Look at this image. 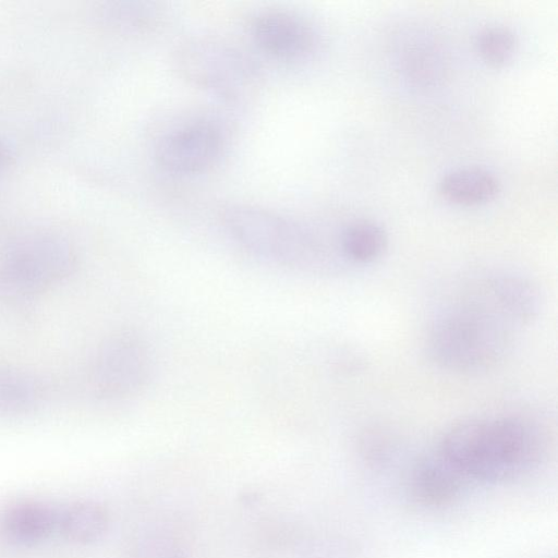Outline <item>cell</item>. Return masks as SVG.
Instances as JSON below:
<instances>
[{
    "instance_id": "obj_1",
    "label": "cell",
    "mask_w": 558,
    "mask_h": 558,
    "mask_svg": "<svg viewBox=\"0 0 558 558\" xmlns=\"http://www.w3.org/2000/svg\"><path fill=\"white\" fill-rule=\"evenodd\" d=\"M546 449L544 427L515 414L461 421L445 433L438 452L461 476L497 483L535 469Z\"/></svg>"
},
{
    "instance_id": "obj_15",
    "label": "cell",
    "mask_w": 558,
    "mask_h": 558,
    "mask_svg": "<svg viewBox=\"0 0 558 558\" xmlns=\"http://www.w3.org/2000/svg\"><path fill=\"white\" fill-rule=\"evenodd\" d=\"M401 60L404 76L415 85L432 86L445 77V51L432 39L418 38L409 43Z\"/></svg>"
},
{
    "instance_id": "obj_20",
    "label": "cell",
    "mask_w": 558,
    "mask_h": 558,
    "mask_svg": "<svg viewBox=\"0 0 558 558\" xmlns=\"http://www.w3.org/2000/svg\"><path fill=\"white\" fill-rule=\"evenodd\" d=\"M298 558H354L350 545L335 536H312L296 547Z\"/></svg>"
},
{
    "instance_id": "obj_18",
    "label": "cell",
    "mask_w": 558,
    "mask_h": 558,
    "mask_svg": "<svg viewBox=\"0 0 558 558\" xmlns=\"http://www.w3.org/2000/svg\"><path fill=\"white\" fill-rule=\"evenodd\" d=\"M476 50L483 61L492 66L509 63L518 48L515 34L505 25H487L480 29L475 38Z\"/></svg>"
},
{
    "instance_id": "obj_11",
    "label": "cell",
    "mask_w": 558,
    "mask_h": 558,
    "mask_svg": "<svg viewBox=\"0 0 558 558\" xmlns=\"http://www.w3.org/2000/svg\"><path fill=\"white\" fill-rule=\"evenodd\" d=\"M461 475L439 454L418 460L410 473V492L418 504L441 507L459 494Z\"/></svg>"
},
{
    "instance_id": "obj_16",
    "label": "cell",
    "mask_w": 558,
    "mask_h": 558,
    "mask_svg": "<svg viewBox=\"0 0 558 558\" xmlns=\"http://www.w3.org/2000/svg\"><path fill=\"white\" fill-rule=\"evenodd\" d=\"M387 243V233L380 225L372 220H359L343 230L340 251L348 262L364 265L378 259Z\"/></svg>"
},
{
    "instance_id": "obj_7",
    "label": "cell",
    "mask_w": 558,
    "mask_h": 558,
    "mask_svg": "<svg viewBox=\"0 0 558 558\" xmlns=\"http://www.w3.org/2000/svg\"><path fill=\"white\" fill-rule=\"evenodd\" d=\"M225 137L210 121H195L165 135L156 145L155 160L165 171L187 175L210 168L221 156Z\"/></svg>"
},
{
    "instance_id": "obj_13",
    "label": "cell",
    "mask_w": 558,
    "mask_h": 558,
    "mask_svg": "<svg viewBox=\"0 0 558 558\" xmlns=\"http://www.w3.org/2000/svg\"><path fill=\"white\" fill-rule=\"evenodd\" d=\"M47 398L44 383L17 368L0 366V415H25L38 410Z\"/></svg>"
},
{
    "instance_id": "obj_6",
    "label": "cell",
    "mask_w": 558,
    "mask_h": 558,
    "mask_svg": "<svg viewBox=\"0 0 558 558\" xmlns=\"http://www.w3.org/2000/svg\"><path fill=\"white\" fill-rule=\"evenodd\" d=\"M151 374L149 344L137 331L123 329L97 348L88 369V386L98 400L122 401L141 393Z\"/></svg>"
},
{
    "instance_id": "obj_10",
    "label": "cell",
    "mask_w": 558,
    "mask_h": 558,
    "mask_svg": "<svg viewBox=\"0 0 558 558\" xmlns=\"http://www.w3.org/2000/svg\"><path fill=\"white\" fill-rule=\"evenodd\" d=\"M57 511L36 499L15 500L0 512V537L19 547L37 545L58 530Z\"/></svg>"
},
{
    "instance_id": "obj_22",
    "label": "cell",
    "mask_w": 558,
    "mask_h": 558,
    "mask_svg": "<svg viewBox=\"0 0 558 558\" xmlns=\"http://www.w3.org/2000/svg\"><path fill=\"white\" fill-rule=\"evenodd\" d=\"M14 160V151L4 140L0 138V175L13 166Z\"/></svg>"
},
{
    "instance_id": "obj_17",
    "label": "cell",
    "mask_w": 558,
    "mask_h": 558,
    "mask_svg": "<svg viewBox=\"0 0 558 558\" xmlns=\"http://www.w3.org/2000/svg\"><path fill=\"white\" fill-rule=\"evenodd\" d=\"M101 11L110 25L126 32H145L151 28L159 17V10L149 2H107Z\"/></svg>"
},
{
    "instance_id": "obj_2",
    "label": "cell",
    "mask_w": 558,
    "mask_h": 558,
    "mask_svg": "<svg viewBox=\"0 0 558 558\" xmlns=\"http://www.w3.org/2000/svg\"><path fill=\"white\" fill-rule=\"evenodd\" d=\"M515 329L472 287L432 320L427 330V351L445 369L461 374L481 373L506 359Z\"/></svg>"
},
{
    "instance_id": "obj_21",
    "label": "cell",
    "mask_w": 558,
    "mask_h": 558,
    "mask_svg": "<svg viewBox=\"0 0 558 558\" xmlns=\"http://www.w3.org/2000/svg\"><path fill=\"white\" fill-rule=\"evenodd\" d=\"M391 437L377 429L365 432L360 440V450L365 460L372 463H383L392 452Z\"/></svg>"
},
{
    "instance_id": "obj_19",
    "label": "cell",
    "mask_w": 558,
    "mask_h": 558,
    "mask_svg": "<svg viewBox=\"0 0 558 558\" xmlns=\"http://www.w3.org/2000/svg\"><path fill=\"white\" fill-rule=\"evenodd\" d=\"M130 558H190L184 545L173 535L153 532L142 535L132 546Z\"/></svg>"
},
{
    "instance_id": "obj_3",
    "label": "cell",
    "mask_w": 558,
    "mask_h": 558,
    "mask_svg": "<svg viewBox=\"0 0 558 558\" xmlns=\"http://www.w3.org/2000/svg\"><path fill=\"white\" fill-rule=\"evenodd\" d=\"M221 220L236 244L265 262L307 272H322L327 265L316 238L300 223L276 211L232 204L223 209Z\"/></svg>"
},
{
    "instance_id": "obj_5",
    "label": "cell",
    "mask_w": 558,
    "mask_h": 558,
    "mask_svg": "<svg viewBox=\"0 0 558 558\" xmlns=\"http://www.w3.org/2000/svg\"><path fill=\"white\" fill-rule=\"evenodd\" d=\"M77 256L60 236L29 238L0 262V299L21 300L40 294L71 276Z\"/></svg>"
},
{
    "instance_id": "obj_9",
    "label": "cell",
    "mask_w": 558,
    "mask_h": 558,
    "mask_svg": "<svg viewBox=\"0 0 558 558\" xmlns=\"http://www.w3.org/2000/svg\"><path fill=\"white\" fill-rule=\"evenodd\" d=\"M475 287L483 298L517 328L531 324L541 312L538 288L520 275H490L477 281Z\"/></svg>"
},
{
    "instance_id": "obj_12",
    "label": "cell",
    "mask_w": 558,
    "mask_h": 558,
    "mask_svg": "<svg viewBox=\"0 0 558 558\" xmlns=\"http://www.w3.org/2000/svg\"><path fill=\"white\" fill-rule=\"evenodd\" d=\"M439 191L451 203L477 206L493 201L500 191V183L485 168L464 167L446 173L439 182Z\"/></svg>"
},
{
    "instance_id": "obj_4",
    "label": "cell",
    "mask_w": 558,
    "mask_h": 558,
    "mask_svg": "<svg viewBox=\"0 0 558 558\" xmlns=\"http://www.w3.org/2000/svg\"><path fill=\"white\" fill-rule=\"evenodd\" d=\"M173 63L189 83L228 99H241L253 93L259 80L251 57L217 39L185 40L175 49Z\"/></svg>"
},
{
    "instance_id": "obj_14",
    "label": "cell",
    "mask_w": 558,
    "mask_h": 558,
    "mask_svg": "<svg viewBox=\"0 0 558 558\" xmlns=\"http://www.w3.org/2000/svg\"><path fill=\"white\" fill-rule=\"evenodd\" d=\"M109 522V513L100 502L84 499L59 511L58 530L68 541L88 545L105 536Z\"/></svg>"
},
{
    "instance_id": "obj_8",
    "label": "cell",
    "mask_w": 558,
    "mask_h": 558,
    "mask_svg": "<svg viewBox=\"0 0 558 558\" xmlns=\"http://www.w3.org/2000/svg\"><path fill=\"white\" fill-rule=\"evenodd\" d=\"M255 44L267 54L288 61L300 60L313 52L316 34L303 19L284 11H267L252 23Z\"/></svg>"
}]
</instances>
